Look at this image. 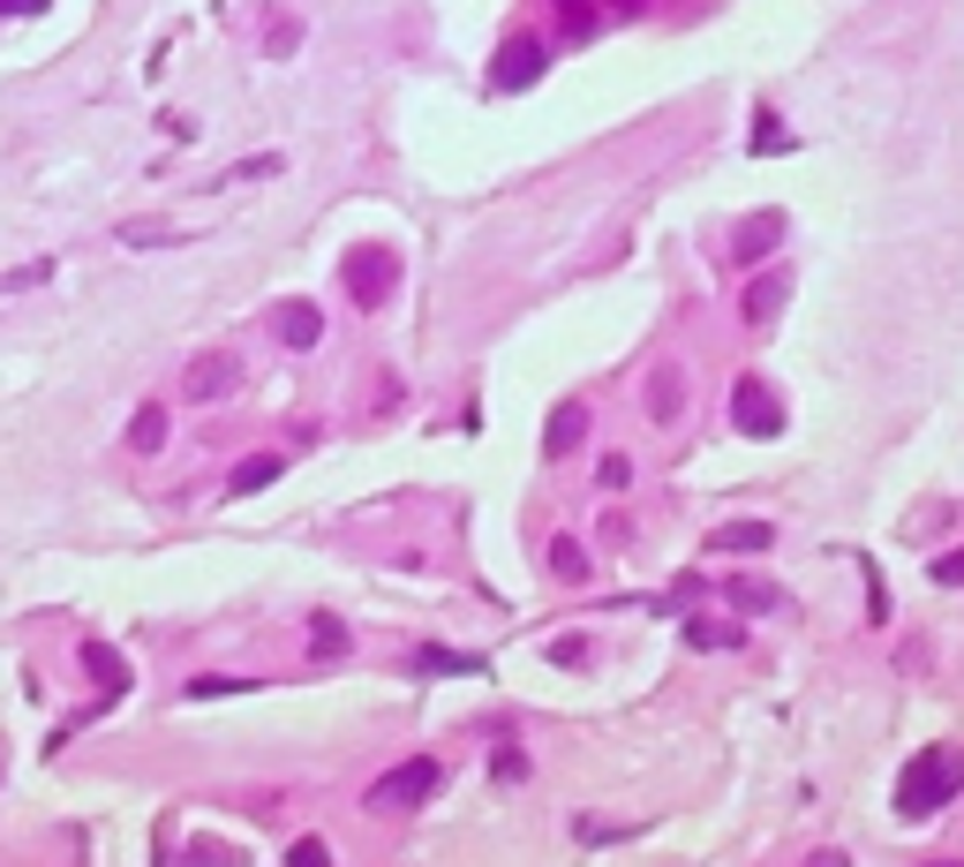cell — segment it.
I'll return each instance as SVG.
<instances>
[{
  "instance_id": "3957f363",
  "label": "cell",
  "mask_w": 964,
  "mask_h": 867,
  "mask_svg": "<svg viewBox=\"0 0 964 867\" xmlns=\"http://www.w3.org/2000/svg\"><path fill=\"white\" fill-rule=\"evenodd\" d=\"M226 392H242V355H234V347H204V355L181 370V400H189V408H211V400H226Z\"/></svg>"
},
{
  "instance_id": "277c9868",
  "label": "cell",
  "mask_w": 964,
  "mask_h": 867,
  "mask_svg": "<svg viewBox=\"0 0 964 867\" xmlns=\"http://www.w3.org/2000/svg\"><path fill=\"white\" fill-rule=\"evenodd\" d=\"M339 272H347V295H354V303L378 309L384 295H392V279H400V257H392L384 242H370V250H347V264H339Z\"/></svg>"
},
{
  "instance_id": "ffe728a7",
  "label": "cell",
  "mask_w": 964,
  "mask_h": 867,
  "mask_svg": "<svg viewBox=\"0 0 964 867\" xmlns=\"http://www.w3.org/2000/svg\"><path fill=\"white\" fill-rule=\"evenodd\" d=\"M731 604L739 611H776V589H769V581H731Z\"/></svg>"
},
{
  "instance_id": "d6986e66",
  "label": "cell",
  "mask_w": 964,
  "mask_h": 867,
  "mask_svg": "<svg viewBox=\"0 0 964 867\" xmlns=\"http://www.w3.org/2000/svg\"><path fill=\"white\" fill-rule=\"evenodd\" d=\"M189 867H242V853L219 845V837H197V845H189Z\"/></svg>"
},
{
  "instance_id": "e575fe53",
  "label": "cell",
  "mask_w": 964,
  "mask_h": 867,
  "mask_svg": "<svg viewBox=\"0 0 964 867\" xmlns=\"http://www.w3.org/2000/svg\"><path fill=\"white\" fill-rule=\"evenodd\" d=\"M618 8H633V0H618Z\"/></svg>"
},
{
  "instance_id": "836d02e7",
  "label": "cell",
  "mask_w": 964,
  "mask_h": 867,
  "mask_svg": "<svg viewBox=\"0 0 964 867\" xmlns=\"http://www.w3.org/2000/svg\"><path fill=\"white\" fill-rule=\"evenodd\" d=\"M942 867H964V860H942Z\"/></svg>"
},
{
  "instance_id": "2e32d148",
  "label": "cell",
  "mask_w": 964,
  "mask_h": 867,
  "mask_svg": "<svg viewBox=\"0 0 964 867\" xmlns=\"http://www.w3.org/2000/svg\"><path fill=\"white\" fill-rule=\"evenodd\" d=\"M769 543H776L769 520H731V528H716V551H769Z\"/></svg>"
},
{
  "instance_id": "9a60e30c",
  "label": "cell",
  "mask_w": 964,
  "mask_h": 867,
  "mask_svg": "<svg viewBox=\"0 0 964 867\" xmlns=\"http://www.w3.org/2000/svg\"><path fill=\"white\" fill-rule=\"evenodd\" d=\"M121 242H128V250H167V242H189V226H167V219H128Z\"/></svg>"
},
{
  "instance_id": "52a82bcc",
  "label": "cell",
  "mask_w": 964,
  "mask_h": 867,
  "mask_svg": "<svg viewBox=\"0 0 964 867\" xmlns=\"http://www.w3.org/2000/svg\"><path fill=\"white\" fill-rule=\"evenodd\" d=\"M731 408H739V431H746V437H776V431H784V408H776V392L754 385V378L739 385V400H731Z\"/></svg>"
},
{
  "instance_id": "5bb4252c",
  "label": "cell",
  "mask_w": 964,
  "mask_h": 867,
  "mask_svg": "<svg viewBox=\"0 0 964 867\" xmlns=\"http://www.w3.org/2000/svg\"><path fill=\"white\" fill-rule=\"evenodd\" d=\"M279 468H287L279 453H250V461L234 468V498H256V490H272V483H279Z\"/></svg>"
},
{
  "instance_id": "484cf974",
  "label": "cell",
  "mask_w": 964,
  "mask_h": 867,
  "mask_svg": "<svg viewBox=\"0 0 964 867\" xmlns=\"http://www.w3.org/2000/svg\"><path fill=\"white\" fill-rule=\"evenodd\" d=\"M934 589H964V551H942V559H934Z\"/></svg>"
},
{
  "instance_id": "ba28073f",
  "label": "cell",
  "mask_w": 964,
  "mask_h": 867,
  "mask_svg": "<svg viewBox=\"0 0 964 867\" xmlns=\"http://www.w3.org/2000/svg\"><path fill=\"white\" fill-rule=\"evenodd\" d=\"M581 437H587V408H573V400H565V408L543 423V461H565Z\"/></svg>"
},
{
  "instance_id": "7c38bea8",
  "label": "cell",
  "mask_w": 964,
  "mask_h": 867,
  "mask_svg": "<svg viewBox=\"0 0 964 867\" xmlns=\"http://www.w3.org/2000/svg\"><path fill=\"white\" fill-rule=\"evenodd\" d=\"M784 295H792V279H784V272H761L754 287H746V325H769V317L784 309Z\"/></svg>"
},
{
  "instance_id": "d4e9b609",
  "label": "cell",
  "mask_w": 964,
  "mask_h": 867,
  "mask_svg": "<svg viewBox=\"0 0 964 867\" xmlns=\"http://www.w3.org/2000/svg\"><path fill=\"white\" fill-rule=\"evenodd\" d=\"M595 476H603V490H626V483H633V461H626V453H603V468H595Z\"/></svg>"
},
{
  "instance_id": "4316f807",
  "label": "cell",
  "mask_w": 964,
  "mask_h": 867,
  "mask_svg": "<svg viewBox=\"0 0 964 867\" xmlns=\"http://www.w3.org/2000/svg\"><path fill=\"white\" fill-rule=\"evenodd\" d=\"M558 15H565V31H573V39H581V31H595V8H587V0H558Z\"/></svg>"
},
{
  "instance_id": "ac0fdd59",
  "label": "cell",
  "mask_w": 964,
  "mask_h": 867,
  "mask_svg": "<svg viewBox=\"0 0 964 867\" xmlns=\"http://www.w3.org/2000/svg\"><path fill=\"white\" fill-rule=\"evenodd\" d=\"M309 642H317V656H339L347 649V626H339L332 611H317V618H309Z\"/></svg>"
},
{
  "instance_id": "4dcf8cb0",
  "label": "cell",
  "mask_w": 964,
  "mask_h": 867,
  "mask_svg": "<svg viewBox=\"0 0 964 867\" xmlns=\"http://www.w3.org/2000/svg\"><path fill=\"white\" fill-rule=\"evenodd\" d=\"M189 694H197V701H211V694H242V679H197Z\"/></svg>"
},
{
  "instance_id": "7402d4cb",
  "label": "cell",
  "mask_w": 964,
  "mask_h": 867,
  "mask_svg": "<svg viewBox=\"0 0 964 867\" xmlns=\"http://www.w3.org/2000/svg\"><path fill=\"white\" fill-rule=\"evenodd\" d=\"M550 565H558L565 581H581V573H587V551H581V543H565V536H558V543H550Z\"/></svg>"
},
{
  "instance_id": "1f68e13d",
  "label": "cell",
  "mask_w": 964,
  "mask_h": 867,
  "mask_svg": "<svg viewBox=\"0 0 964 867\" xmlns=\"http://www.w3.org/2000/svg\"><path fill=\"white\" fill-rule=\"evenodd\" d=\"M45 0H0V15H39Z\"/></svg>"
},
{
  "instance_id": "603a6c76",
  "label": "cell",
  "mask_w": 964,
  "mask_h": 867,
  "mask_svg": "<svg viewBox=\"0 0 964 867\" xmlns=\"http://www.w3.org/2000/svg\"><path fill=\"white\" fill-rule=\"evenodd\" d=\"M287 867H332V853H325V837H294Z\"/></svg>"
},
{
  "instance_id": "5b68a950",
  "label": "cell",
  "mask_w": 964,
  "mask_h": 867,
  "mask_svg": "<svg viewBox=\"0 0 964 867\" xmlns=\"http://www.w3.org/2000/svg\"><path fill=\"white\" fill-rule=\"evenodd\" d=\"M543 39H528V31H520V39H505V53H498V68H490V84L498 91H528L536 84V76H543Z\"/></svg>"
},
{
  "instance_id": "e0dca14e",
  "label": "cell",
  "mask_w": 964,
  "mask_h": 867,
  "mask_svg": "<svg viewBox=\"0 0 964 867\" xmlns=\"http://www.w3.org/2000/svg\"><path fill=\"white\" fill-rule=\"evenodd\" d=\"M686 642H693V649H739L746 634H739L731 618H686Z\"/></svg>"
},
{
  "instance_id": "6da1fadb",
  "label": "cell",
  "mask_w": 964,
  "mask_h": 867,
  "mask_svg": "<svg viewBox=\"0 0 964 867\" xmlns=\"http://www.w3.org/2000/svg\"><path fill=\"white\" fill-rule=\"evenodd\" d=\"M957 784H964V754L957 747H926V754H912V770L897 778V815L920 823V815L957 800Z\"/></svg>"
},
{
  "instance_id": "30bf717a",
  "label": "cell",
  "mask_w": 964,
  "mask_h": 867,
  "mask_svg": "<svg viewBox=\"0 0 964 867\" xmlns=\"http://www.w3.org/2000/svg\"><path fill=\"white\" fill-rule=\"evenodd\" d=\"M84 672L98 679V694H106V701H121V694H128V664L114 649H98V642H84Z\"/></svg>"
},
{
  "instance_id": "83f0119b",
  "label": "cell",
  "mask_w": 964,
  "mask_h": 867,
  "mask_svg": "<svg viewBox=\"0 0 964 867\" xmlns=\"http://www.w3.org/2000/svg\"><path fill=\"white\" fill-rule=\"evenodd\" d=\"M490 762H498V778H505V784H520V778H528V754H520V747H498Z\"/></svg>"
},
{
  "instance_id": "44dd1931",
  "label": "cell",
  "mask_w": 964,
  "mask_h": 867,
  "mask_svg": "<svg viewBox=\"0 0 964 867\" xmlns=\"http://www.w3.org/2000/svg\"><path fill=\"white\" fill-rule=\"evenodd\" d=\"M45 279H53V264H23V272H0V295H23V287H45Z\"/></svg>"
},
{
  "instance_id": "9c48e42d",
  "label": "cell",
  "mask_w": 964,
  "mask_h": 867,
  "mask_svg": "<svg viewBox=\"0 0 964 867\" xmlns=\"http://www.w3.org/2000/svg\"><path fill=\"white\" fill-rule=\"evenodd\" d=\"M678 408H686V370L664 362V370L648 378V415H656V423H678Z\"/></svg>"
},
{
  "instance_id": "cb8c5ba5",
  "label": "cell",
  "mask_w": 964,
  "mask_h": 867,
  "mask_svg": "<svg viewBox=\"0 0 964 867\" xmlns=\"http://www.w3.org/2000/svg\"><path fill=\"white\" fill-rule=\"evenodd\" d=\"M430 672H483V656H453V649H422Z\"/></svg>"
},
{
  "instance_id": "f546056e",
  "label": "cell",
  "mask_w": 964,
  "mask_h": 867,
  "mask_svg": "<svg viewBox=\"0 0 964 867\" xmlns=\"http://www.w3.org/2000/svg\"><path fill=\"white\" fill-rule=\"evenodd\" d=\"M784 144H792V136H784L769 114H761V121H754V151H784Z\"/></svg>"
},
{
  "instance_id": "d6a6232c",
  "label": "cell",
  "mask_w": 964,
  "mask_h": 867,
  "mask_svg": "<svg viewBox=\"0 0 964 867\" xmlns=\"http://www.w3.org/2000/svg\"><path fill=\"white\" fill-rule=\"evenodd\" d=\"M806 867H851V860H844V853H814Z\"/></svg>"
},
{
  "instance_id": "7a4b0ae2",
  "label": "cell",
  "mask_w": 964,
  "mask_h": 867,
  "mask_svg": "<svg viewBox=\"0 0 964 867\" xmlns=\"http://www.w3.org/2000/svg\"><path fill=\"white\" fill-rule=\"evenodd\" d=\"M437 784H445V770H437L430 754H407V762H392V770L362 792V807H370V815H415Z\"/></svg>"
},
{
  "instance_id": "f1b7e54d",
  "label": "cell",
  "mask_w": 964,
  "mask_h": 867,
  "mask_svg": "<svg viewBox=\"0 0 964 867\" xmlns=\"http://www.w3.org/2000/svg\"><path fill=\"white\" fill-rule=\"evenodd\" d=\"M287 167V159H279V151H256V159H242V181H272V173Z\"/></svg>"
},
{
  "instance_id": "4fadbf2b",
  "label": "cell",
  "mask_w": 964,
  "mask_h": 867,
  "mask_svg": "<svg viewBox=\"0 0 964 867\" xmlns=\"http://www.w3.org/2000/svg\"><path fill=\"white\" fill-rule=\"evenodd\" d=\"M159 445H167V408L144 400V408L128 415V453H159Z\"/></svg>"
},
{
  "instance_id": "8fae6325",
  "label": "cell",
  "mask_w": 964,
  "mask_h": 867,
  "mask_svg": "<svg viewBox=\"0 0 964 867\" xmlns=\"http://www.w3.org/2000/svg\"><path fill=\"white\" fill-rule=\"evenodd\" d=\"M776 242H784V212H761V219H746V234H739L731 250H739V264H754V257H769Z\"/></svg>"
},
{
  "instance_id": "8992f818",
  "label": "cell",
  "mask_w": 964,
  "mask_h": 867,
  "mask_svg": "<svg viewBox=\"0 0 964 867\" xmlns=\"http://www.w3.org/2000/svg\"><path fill=\"white\" fill-rule=\"evenodd\" d=\"M272 340L294 347V355H309V347L325 340V309L317 303H279L272 309Z\"/></svg>"
}]
</instances>
